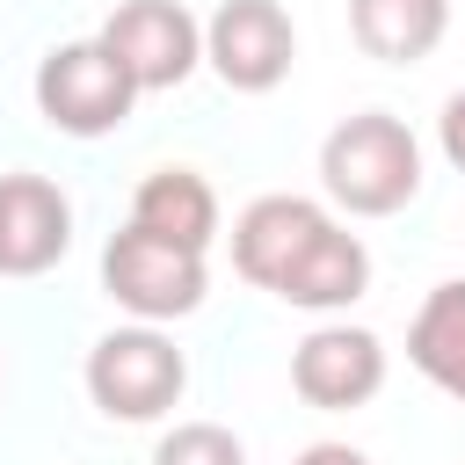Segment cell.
<instances>
[{
	"instance_id": "cell-1",
	"label": "cell",
	"mask_w": 465,
	"mask_h": 465,
	"mask_svg": "<svg viewBox=\"0 0 465 465\" xmlns=\"http://www.w3.org/2000/svg\"><path fill=\"white\" fill-rule=\"evenodd\" d=\"M232 269L298 312H349L371 291V247L327 203L291 189L254 196L232 218Z\"/></svg>"
},
{
	"instance_id": "cell-2",
	"label": "cell",
	"mask_w": 465,
	"mask_h": 465,
	"mask_svg": "<svg viewBox=\"0 0 465 465\" xmlns=\"http://www.w3.org/2000/svg\"><path fill=\"white\" fill-rule=\"evenodd\" d=\"M320 189L349 218H392L421 196V138L392 109H356L320 138Z\"/></svg>"
},
{
	"instance_id": "cell-3",
	"label": "cell",
	"mask_w": 465,
	"mask_h": 465,
	"mask_svg": "<svg viewBox=\"0 0 465 465\" xmlns=\"http://www.w3.org/2000/svg\"><path fill=\"white\" fill-rule=\"evenodd\" d=\"M87 400L109 414V421H160L182 407L189 392V356L174 349L167 327L153 320H131V327H109L94 349H87Z\"/></svg>"
},
{
	"instance_id": "cell-4",
	"label": "cell",
	"mask_w": 465,
	"mask_h": 465,
	"mask_svg": "<svg viewBox=\"0 0 465 465\" xmlns=\"http://www.w3.org/2000/svg\"><path fill=\"white\" fill-rule=\"evenodd\" d=\"M102 291L131 320L167 327V320H189L203 305L211 269H203L196 247H174V240H160V232H145V225L124 218V232H109V247H102Z\"/></svg>"
},
{
	"instance_id": "cell-5",
	"label": "cell",
	"mask_w": 465,
	"mask_h": 465,
	"mask_svg": "<svg viewBox=\"0 0 465 465\" xmlns=\"http://www.w3.org/2000/svg\"><path fill=\"white\" fill-rule=\"evenodd\" d=\"M36 116L51 124V131H65V138H109L124 116H131V102H138V87H131V73L109 58V44L102 36H73V44H51L44 58H36Z\"/></svg>"
},
{
	"instance_id": "cell-6",
	"label": "cell",
	"mask_w": 465,
	"mask_h": 465,
	"mask_svg": "<svg viewBox=\"0 0 465 465\" xmlns=\"http://www.w3.org/2000/svg\"><path fill=\"white\" fill-rule=\"evenodd\" d=\"M94 36L109 44V58L131 73L138 94L182 87V80L203 65V22H196L182 0H116Z\"/></svg>"
},
{
	"instance_id": "cell-7",
	"label": "cell",
	"mask_w": 465,
	"mask_h": 465,
	"mask_svg": "<svg viewBox=\"0 0 465 465\" xmlns=\"http://www.w3.org/2000/svg\"><path fill=\"white\" fill-rule=\"evenodd\" d=\"M203 65L232 94L283 87L291 65H298V29H291L283 0H218L211 22H203Z\"/></svg>"
},
{
	"instance_id": "cell-8",
	"label": "cell",
	"mask_w": 465,
	"mask_h": 465,
	"mask_svg": "<svg viewBox=\"0 0 465 465\" xmlns=\"http://www.w3.org/2000/svg\"><path fill=\"white\" fill-rule=\"evenodd\" d=\"M291 392L320 414H349V407H371L385 392V341L371 327H349V320H320L298 349H291Z\"/></svg>"
},
{
	"instance_id": "cell-9",
	"label": "cell",
	"mask_w": 465,
	"mask_h": 465,
	"mask_svg": "<svg viewBox=\"0 0 465 465\" xmlns=\"http://www.w3.org/2000/svg\"><path fill=\"white\" fill-rule=\"evenodd\" d=\"M73 247V203L51 174H0V276H44Z\"/></svg>"
},
{
	"instance_id": "cell-10",
	"label": "cell",
	"mask_w": 465,
	"mask_h": 465,
	"mask_svg": "<svg viewBox=\"0 0 465 465\" xmlns=\"http://www.w3.org/2000/svg\"><path fill=\"white\" fill-rule=\"evenodd\" d=\"M131 225H145V232H160L174 247L211 254V240H218V189L196 167H153L131 189Z\"/></svg>"
},
{
	"instance_id": "cell-11",
	"label": "cell",
	"mask_w": 465,
	"mask_h": 465,
	"mask_svg": "<svg viewBox=\"0 0 465 465\" xmlns=\"http://www.w3.org/2000/svg\"><path fill=\"white\" fill-rule=\"evenodd\" d=\"M450 29V0H349V36L378 65H421Z\"/></svg>"
},
{
	"instance_id": "cell-12",
	"label": "cell",
	"mask_w": 465,
	"mask_h": 465,
	"mask_svg": "<svg viewBox=\"0 0 465 465\" xmlns=\"http://www.w3.org/2000/svg\"><path fill=\"white\" fill-rule=\"evenodd\" d=\"M407 363H414L436 392L465 400V276L436 283V291L414 305V320H407Z\"/></svg>"
},
{
	"instance_id": "cell-13",
	"label": "cell",
	"mask_w": 465,
	"mask_h": 465,
	"mask_svg": "<svg viewBox=\"0 0 465 465\" xmlns=\"http://www.w3.org/2000/svg\"><path fill=\"white\" fill-rule=\"evenodd\" d=\"M153 465H247V443L225 421H174L153 443Z\"/></svg>"
},
{
	"instance_id": "cell-14",
	"label": "cell",
	"mask_w": 465,
	"mask_h": 465,
	"mask_svg": "<svg viewBox=\"0 0 465 465\" xmlns=\"http://www.w3.org/2000/svg\"><path fill=\"white\" fill-rule=\"evenodd\" d=\"M436 145H443V160L465 174V87L443 102V116H436Z\"/></svg>"
},
{
	"instance_id": "cell-15",
	"label": "cell",
	"mask_w": 465,
	"mask_h": 465,
	"mask_svg": "<svg viewBox=\"0 0 465 465\" xmlns=\"http://www.w3.org/2000/svg\"><path fill=\"white\" fill-rule=\"evenodd\" d=\"M291 465H371V458H363L356 443H305Z\"/></svg>"
}]
</instances>
